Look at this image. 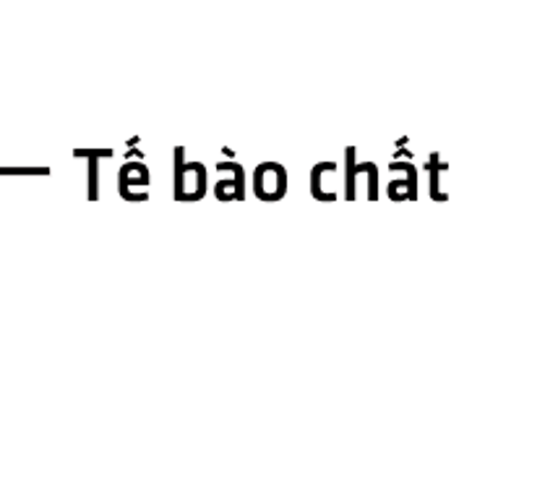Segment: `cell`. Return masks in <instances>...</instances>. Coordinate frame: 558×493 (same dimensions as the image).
I'll return each instance as SVG.
<instances>
[{
	"label": "cell",
	"mask_w": 558,
	"mask_h": 493,
	"mask_svg": "<svg viewBox=\"0 0 558 493\" xmlns=\"http://www.w3.org/2000/svg\"><path fill=\"white\" fill-rule=\"evenodd\" d=\"M256 191L262 199H279L284 193V170L279 165H264L258 170Z\"/></svg>",
	"instance_id": "obj_1"
}]
</instances>
